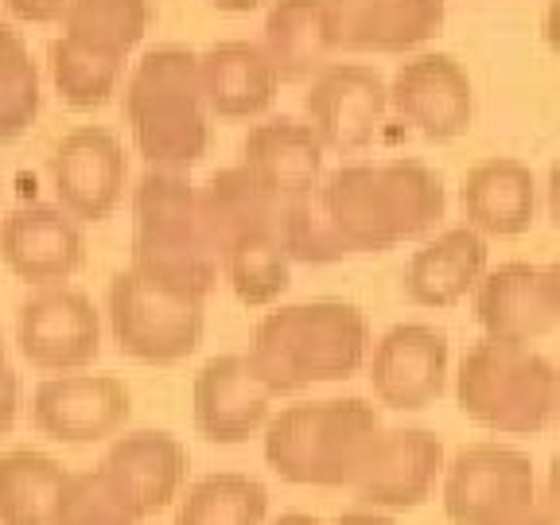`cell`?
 <instances>
[{
	"label": "cell",
	"mask_w": 560,
	"mask_h": 525,
	"mask_svg": "<svg viewBox=\"0 0 560 525\" xmlns=\"http://www.w3.org/2000/svg\"><path fill=\"white\" fill-rule=\"evenodd\" d=\"M545 202H549V219L560 230V156L549 164V184H545Z\"/></svg>",
	"instance_id": "cell-37"
},
{
	"label": "cell",
	"mask_w": 560,
	"mask_h": 525,
	"mask_svg": "<svg viewBox=\"0 0 560 525\" xmlns=\"http://www.w3.org/2000/svg\"><path fill=\"white\" fill-rule=\"evenodd\" d=\"M47 67H51V82L59 97L70 109H97L117 94L125 79V62L109 59V55L94 51V47L70 39V35H55L47 47Z\"/></svg>",
	"instance_id": "cell-31"
},
{
	"label": "cell",
	"mask_w": 560,
	"mask_h": 525,
	"mask_svg": "<svg viewBox=\"0 0 560 525\" xmlns=\"http://www.w3.org/2000/svg\"><path fill=\"white\" fill-rule=\"evenodd\" d=\"M149 27V0H70L67 16H62V35L121 62L137 51Z\"/></svg>",
	"instance_id": "cell-29"
},
{
	"label": "cell",
	"mask_w": 560,
	"mask_h": 525,
	"mask_svg": "<svg viewBox=\"0 0 560 525\" xmlns=\"http://www.w3.org/2000/svg\"><path fill=\"white\" fill-rule=\"evenodd\" d=\"M324 156L315 129L300 117H265L242 140V167L269 195L300 199L312 195L324 179Z\"/></svg>",
	"instance_id": "cell-19"
},
{
	"label": "cell",
	"mask_w": 560,
	"mask_h": 525,
	"mask_svg": "<svg viewBox=\"0 0 560 525\" xmlns=\"http://www.w3.org/2000/svg\"><path fill=\"white\" fill-rule=\"evenodd\" d=\"M459 207L471 230L482 237H517L534 226L537 184L522 160L494 156L475 164L459 187Z\"/></svg>",
	"instance_id": "cell-24"
},
{
	"label": "cell",
	"mask_w": 560,
	"mask_h": 525,
	"mask_svg": "<svg viewBox=\"0 0 560 525\" xmlns=\"http://www.w3.org/2000/svg\"><path fill=\"white\" fill-rule=\"evenodd\" d=\"M265 517H269L265 482L237 471H219L191 482L175 510V525H265Z\"/></svg>",
	"instance_id": "cell-28"
},
{
	"label": "cell",
	"mask_w": 560,
	"mask_h": 525,
	"mask_svg": "<svg viewBox=\"0 0 560 525\" xmlns=\"http://www.w3.org/2000/svg\"><path fill=\"white\" fill-rule=\"evenodd\" d=\"M16 412H20V377H16V366L9 362L4 339H0V436L12 432Z\"/></svg>",
	"instance_id": "cell-35"
},
{
	"label": "cell",
	"mask_w": 560,
	"mask_h": 525,
	"mask_svg": "<svg viewBox=\"0 0 560 525\" xmlns=\"http://www.w3.org/2000/svg\"><path fill=\"white\" fill-rule=\"evenodd\" d=\"M444 514L452 525H560L529 455L502 444H471L444 464Z\"/></svg>",
	"instance_id": "cell-7"
},
{
	"label": "cell",
	"mask_w": 560,
	"mask_h": 525,
	"mask_svg": "<svg viewBox=\"0 0 560 525\" xmlns=\"http://www.w3.org/2000/svg\"><path fill=\"white\" fill-rule=\"evenodd\" d=\"M335 525H394L385 514H366V510H350V514H342Z\"/></svg>",
	"instance_id": "cell-40"
},
{
	"label": "cell",
	"mask_w": 560,
	"mask_h": 525,
	"mask_svg": "<svg viewBox=\"0 0 560 525\" xmlns=\"http://www.w3.org/2000/svg\"><path fill=\"white\" fill-rule=\"evenodd\" d=\"M541 35H545V44H549V51L560 55V0H549V9H545V20H541Z\"/></svg>",
	"instance_id": "cell-38"
},
{
	"label": "cell",
	"mask_w": 560,
	"mask_h": 525,
	"mask_svg": "<svg viewBox=\"0 0 560 525\" xmlns=\"http://www.w3.org/2000/svg\"><path fill=\"white\" fill-rule=\"evenodd\" d=\"M219 12H234V16H242V12H257L261 4H269V0H210Z\"/></svg>",
	"instance_id": "cell-41"
},
{
	"label": "cell",
	"mask_w": 560,
	"mask_h": 525,
	"mask_svg": "<svg viewBox=\"0 0 560 525\" xmlns=\"http://www.w3.org/2000/svg\"><path fill=\"white\" fill-rule=\"evenodd\" d=\"M44 79L32 59V47L12 24L0 20V144L20 140L39 117Z\"/></svg>",
	"instance_id": "cell-32"
},
{
	"label": "cell",
	"mask_w": 560,
	"mask_h": 525,
	"mask_svg": "<svg viewBox=\"0 0 560 525\" xmlns=\"http://www.w3.org/2000/svg\"><path fill=\"white\" fill-rule=\"evenodd\" d=\"M560 374L529 342L482 339L455 370V401L499 436H537L557 417Z\"/></svg>",
	"instance_id": "cell-6"
},
{
	"label": "cell",
	"mask_w": 560,
	"mask_h": 525,
	"mask_svg": "<svg viewBox=\"0 0 560 525\" xmlns=\"http://www.w3.org/2000/svg\"><path fill=\"white\" fill-rule=\"evenodd\" d=\"M552 420H557V429H560V394H557V417H552Z\"/></svg>",
	"instance_id": "cell-44"
},
{
	"label": "cell",
	"mask_w": 560,
	"mask_h": 525,
	"mask_svg": "<svg viewBox=\"0 0 560 525\" xmlns=\"http://www.w3.org/2000/svg\"><path fill=\"white\" fill-rule=\"evenodd\" d=\"M487 272V237L479 230L452 226L429 237L405 265V296L420 307H455Z\"/></svg>",
	"instance_id": "cell-23"
},
{
	"label": "cell",
	"mask_w": 560,
	"mask_h": 525,
	"mask_svg": "<svg viewBox=\"0 0 560 525\" xmlns=\"http://www.w3.org/2000/svg\"><path fill=\"white\" fill-rule=\"evenodd\" d=\"M0 261L32 289L67 284L86 265V237L59 202H24L0 222Z\"/></svg>",
	"instance_id": "cell-16"
},
{
	"label": "cell",
	"mask_w": 560,
	"mask_h": 525,
	"mask_svg": "<svg viewBox=\"0 0 560 525\" xmlns=\"http://www.w3.org/2000/svg\"><path fill=\"white\" fill-rule=\"evenodd\" d=\"M370 324L347 300H307L269 312L249 342V366L272 397L347 382L366 366Z\"/></svg>",
	"instance_id": "cell-2"
},
{
	"label": "cell",
	"mask_w": 560,
	"mask_h": 525,
	"mask_svg": "<svg viewBox=\"0 0 560 525\" xmlns=\"http://www.w3.org/2000/svg\"><path fill=\"white\" fill-rule=\"evenodd\" d=\"M125 121L149 167L187 172L210 152V109L199 86V55L187 47L144 51L125 82Z\"/></svg>",
	"instance_id": "cell-5"
},
{
	"label": "cell",
	"mask_w": 560,
	"mask_h": 525,
	"mask_svg": "<svg viewBox=\"0 0 560 525\" xmlns=\"http://www.w3.org/2000/svg\"><path fill=\"white\" fill-rule=\"evenodd\" d=\"M447 339L429 324H397L370 342L366 377L385 409L420 412L440 401L447 385Z\"/></svg>",
	"instance_id": "cell-15"
},
{
	"label": "cell",
	"mask_w": 560,
	"mask_h": 525,
	"mask_svg": "<svg viewBox=\"0 0 560 525\" xmlns=\"http://www.w3.org/2000/svg\"><path fill=\"white\" fill-rule=\"evenodd\" d=\"M207 300L160 289L137 269H121L105 292L109 331L125 359L144 366H175L191 359L207 331Z\"/></svg>",
	"instance_id": "cell-8"
},
{
	"label": "cell",
	"mask_w": 560,
	"mask_h": 525,
	"mask_svg": "<svg viewBox=\"0 0 560 525\" xmlns=\"http://www.w3.org/2000/svg\"><path fill=\"white\" fill-rule=\"evenodd\" d=\"M389 109V86L366 62H327L304 94L307 125L319 144L339 156L370 149Z\"/></svg>",
	"instance_id": "cell-11"
},
{
	"label": "cell",
	"mask_w": 560,
	"mask_h": 525,
	"mask_svg": "<svg viewBox=\"0 0 560 525\" xmlns=\"http://www.w3.org/2000/svg\"><path fill=\"white\" fill-rule=\"evenodd\" d=\"M70 471L47 452H0V525H55Z\"/></svg>",
	"instance_id": "cell-27"
},
{
	"label": "cell",
	"mask_w": 560,
	"mask_h": 525,
	"mask_svg": "<svg viewBox=\"0 0 560 525\" xmlns=\"http://www.w3.org/2000/svg\"><path fill=\"white\" fill-rule=\"evenodd\" d=\"M219 272L230 280V289L245 307H269L289 292L292 257L280 234L245 237L230 245L226 254H219Z\"/></svg>",
	"instance_id": "cell-30"
},
{
	"label": "cell",
	"mask_w": 560,
	"mask_h": 525,
	"mask_svg": "<svg viewBox=\"0 0 560 525\" xmlns=\"http://www.w3.org/2000/svg\"><path fill=\"white\" fill-rule=\"evenodd\" d=\"M132 412L129 385L117 374H51L35 385L32 424L55 444H102L125 429Z\"/></svg>",
	"instance_id": "cell-10"
},
{
	"label": "cell",
	"mask_w": 560,
	"mask_h": 525,
	"mask_svg": "<svg viewBox=\"0 0 560 525\" xmlns=\"http://www.w3.org/2000/svg\"><path fill=\"white\" fill-rule=\"evenodd\" d=\"M389 105L405 125H412L432 144L459 140L475 117L471 79L464 62L447 51L409 55L389 82Z\"/></svg>",
	"instance_id": "cell-13"
},
{
	"label": "cell",
	"mask_w": 560,
	"mask_h": 525,
	"mask_svg": "<svg viewBox=\"0 0 560 525\" xmlns=\"http://www.w3.org/2000/svg\"><path fill=\"white\" fill-rule=\"evenodd\" d=\"M199 86L210 117L222 121H254L277 102L280 74L261 44L222 39L199 55Z\"/></svg>",
	"instance_id": "cell-20"
},
{
	"label": "cell",
	"mask_w": 560,
	"mask_h": 525,
	"mask_svg": "<svg viewBox=\"0 0 560 525\" xmlns=\"http://www.w3.org/2000/svg\"><path fill=\"white\" fill-rule=\"evenodd\" d=\"M475 319L487 331V339L534 342L557 327V315L549 307V292L537 265L506 261L499 269L482 272L475 284Z\"/></svg>",
	"instance_id": "cell-22"
},
{
	"label": "cell",
	"mask_w": 560,
	"mask_h": 525,
	"mask_svg": "<svg viewBox=\"0 0 560 525\" xmlns=\"http://www.w3.org/2000/svg\"><path fill=\"white\" fill-rule=\"evenodd\" d=\"M280 242H284L292 261H304V265H335L342 257H350L347 242L335 234L331 219L324 214L315 191L300 195V199H284V210H280Z\"/></svg>",
	"instance_id": "cell-34"
},
{
	"label": "cell",
	"mask_w": 560,
	"mask_h": 525,
	"mask_svg": "<svg viewBox=\"0 0 560 525\" xmlns=\"http://www.w3.org/2000/svg\"><path fill=\"white\" fill-rule=\"evenodd\" d=\"M444 475V444L429 429H382L366 467L354 479L359 499L374 510H412L432 499Z\"/></svg>",
	"instance_id": "cell-18"
},
{
	"label": "cell",
	"mask_w": 560,
	"mask_h": 525,
	"mask_svg": "<svg viewBox=\"0 0 560 525\" xmlns=\"http://www.w3.org/2000/svg\"><path fill=\"white\" fill-rule=\"evenodd\" d=\"M16 347L44 374L90 370L102 354V312L67 284L35 289L16 312Z\"/></svg>",
	"instance_id": "cell-9"
},
{
	"label": "cell",
	"mask_w": 560,
	"mask_h": 525,
	"mask_svg": "<svg viewBox=\"0 0 560 525\" xmlns=\"http://www.w3.org/2000/svg\"><path fill=\"white\" fill-rule=\"evenodd\" d=\"M277 525H324V522L312 514H284V517H277Z\"/></svg>",
	"instance_id": "cell-43"
},
{
	"label": "cell",
	"mask_w": 560,
	"mask_h": 525,
	"mask_svg": "<svg viewBox=\"0 0 560 525\" xmlns=\"http://www.w3.org/2000/svg\"><path fill=\"white\" fill-rule=\"evenodd\" d=\"M280 210L284 202L265 191L242 164L222 167L199 187V219L214 254H226L245 237L280 234Z\"/></svg>",
	"instance_id": "cell-25"
},
{
	"label": "cell",
	"mask_w": 560,
	"mask_h": 525,
	"mask_svg": "<svg viewBox=\"0 0 560 525\" xmlns=\"http://www.w3.org/2000/svg\"><path fill=\"white\" fill-rule=\"evenodd\" d=\"M444 0H324L331 55H405L436 39Z\"/></svg>",
	"instance_id": "cell-14"
},
{
	"label": "cell",
	"mask_w": 560,
	"mask_h": 525,
	"mask_svg": "<svg viewBox=\"0 0 560 525\" xmlns=\"http://www.w3.org/2000/svg\"><path fill=\"white\" fill-rule=\"evenodd\" d=\"M545 494H549L552 510L560 514V455L549 464V479H545Z\"/></svg>",
	"instance_id": "cell-42"
},
{
	"label": "cell",
	"mask_w": 560,
	"mask_h": 525,
	"mask_svg": "<svg viewBox=\"0 0 560 525\" xmlns=\"http://www.w3.org/2000/svg\"><path fill=\"white\" fill-rule=\"evenodd\" d=\"M191 412L202 440L245 444L272 417V394L245 354H219L195 374Z\"/></svg>",
	"instance_id": "cell-17"
},
{
	"label": "cell",
	"mask_w": 560,
	"mask_h": 525,
	"mask_svg": "<svg viewBox=\"0 0 560 525\" xmlns=\"http://www.w3.org/2000/svg\"><path fill=\"white\" fill-rule=\"evenodd\" d=\"M4 9H9L20 24H62L70 0H4Z\"/></svg>",
	"instance_id": "cell-36"
},
{
	"label": "cell",
	"mask_w": 560,
	"mask_h": 525,
	"mask_svg": "<svg viewBox=\"0 0 560 525\" xmlns=\"http://www.w3.org/2000/svg\"><path fill=\"white\" fill-rule=\"evenodd\" d=\"M137 502L129 499V490L105 471L102 464L90 471H70L67 487H62L59 510H55V525H140Z\"/></svg>",
	"instance_id": "cell-33"
},
{
	"label": "cell",
	"mask_w": 560,
	"mask_h": 525,
	"mask_svg": "<svg viewBox=\"0 0 560 525\" xmlns=\"http://www.w3.org/2000/svg\"><path fill=\"white\" fill-rule=\"evenodd\" d=\"M129 269L195 300H207L219 284V254L199 219V187L184 172L149 167L132 187Z\"/></svg>",
	"instance_id": "cell-3"
},
{
	"label": "cell",
	"mask_w": 560,
	"mask_h": 525,
	"mask_svg": "<svg viewBox=\"0 0 560 525\" xmlns=\"http://www.w3.org/2000/svg\"><path fill=\"white\" fill-rule=\"evenodd\" d=\"M541 280H545V292H549V307H552V315H557V324H560V257L552 265H545Z\"/></svg>",
	"instance_id": "cell-39"
},
{
	"label": "cell",
	"mask_w": 560,
	"mask_h": 525,
	"mask_svg": "<svg viewBox=\"0 0 560 525\" xmlns=\"http://www.w3.org/2000/svg\"><path fill=\"white\" fill-rule=\"evenodd\" d=\"M261 47L280 82H312L331 62L324 0H269Z\"/></svg>",
	"instance_id": "cell-26"
},
{
	"label": "cell",
	"mask_w": 560,
	"mask_h": 525,
	"mask_svg": "<svg viewBox=\"0 0 560 525\" xmlns=\"http://www.w3.org/2000/svg\"><path fill=\"white\" fill-rule=\"evenodd\" d=\"M261 452L272 475L292 487H354L370 447L382 432V417L362 397L284 405L265 420Z\"/></svg>",
	"instance_id": "cell-4"
},
{
	"label": "cell",
	"mask_w": 560,
	"mask_h": 525,
	"mask_svg": "<svg viewBox=\"0 0 560 525\" xmlns=\"http://www.w3.org/2000/svg\"><path fill=\"white\" fill-rule=\"evenodd\" d=\"M102 467L129 490L140 517H152L184 494L187 482V447L160 429L125 432L105 452Z\"/></svg>",
	"instance_id": "cell-21"
},
{
	"label": "cell",
	"mask_w": 560,
	"mask_h": 525,
	"mask_svg": "<svg viewBox=\"0 0 560 525\" xmlns=\"http://www.w3.org/2000/svg\"><path fill=\"white\" fill-rule=\"evenodd\" d=\"M129 184L125 144L102 125H79L55 144L51 187L74 222H105L121 207Z\"/></svg>",
	"instance_id": "cell-12"
},
{
	"label": "cell",
	"mask_w": 560,
	"mask_h": 525,
	"mask_svg": "<svg viewBox=\"0 0 560 525\" xmlns=\"http://www.w3.org/2000/svg\"><path fill=\"white\" fill-rule=\"evenodd\" d=\"M315 199L350 254H385L432 234L447 210L440 172L420 160H359L327 172Z\"/></svg>",
	"instance_id": "cell-1"
}]
</instances>
